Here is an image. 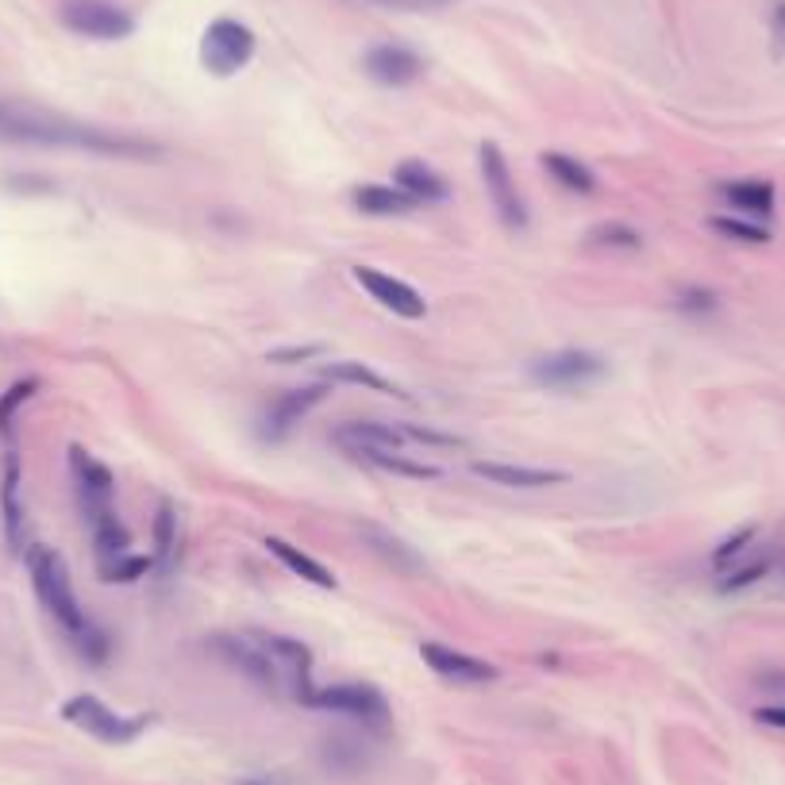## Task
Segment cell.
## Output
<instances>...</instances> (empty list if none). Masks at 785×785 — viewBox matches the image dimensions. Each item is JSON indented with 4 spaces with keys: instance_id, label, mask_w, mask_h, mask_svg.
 I'll use <instances>...</instances> for the list:
<instances>
[{
    "instance_id": "cell-16",
    "label": "cell",
    "mask_w": 785,
    "mask_h": 785,
    "mask_svg": "<svg viewBox=\"0 0 785 785\" xmlns=\"http://www.w3.org/2000/svg\"><path fill=\"white\" fill-rule=\"evenodd\" d=\"M20 485H24V470H20V455L9 450L4 455V478H0V516H4V540L16 555H24V500H20Z\"/></svg>"
},
{
    "instance_id": "cell-42",
    "label": "cell",
    "mask_w": 785,
    "mask_h": 785,
    "mask_svg": "<svg viewBox=\"0 0 785 785\" xmlns=\"http://www.w3.org/2000/svg\"><path fill=\"white\" fill-rule=\"evenodd\" d=\"M759 689H766V693H785V671H762Z\"/></svg>"
},
{
    "instance_id": "cell-12",
    "label": "cell",
    "mask_w": 785,
    "mask_h": 785,
    "mask_svg": "<svg viewBox=\"0 0 785 785\" xmlns=\"http://www.w3.org/2000/svg\"><path fill=\"white\" fill-rule=\"evenodd\" d=\"M354 281H359V286L366 289L382 309H389L392 316H401V319H424L427 316L424 297H420L409 281L374 270V266H354Z\"/></svg>"
},
{
    "instance_id": "cell-4",
    "label": "cell",
    "mask_w": 785,
    "mask_h": 785,
    "mask_svg": "<svg viewBox=\"0 0 785 785\" xmlns=\"http://www.w3.org/2000/svg\"><path fill=\"white\" fill-rule=\"evenodd\" d=\"M208 647H213V654L224 666L239 671L246 681H254L262 693L286 697V674H281L278 659H274V651L266 647L262 636H251V631H239V636H213Z\"/></svg>"
},
{
    "instance_id": "cell-18",
    "label": "cell",
    "mask_w": 785,
    "mask_h": 785,
    "mask_svg": "<svg viewBox=\"0 0 785 785\" xmlns=\"http://www.w3.org/2000/svg\"><path fill=\"white\" fill-rule=\"evenodd\" d=\"M392 178H397V189H404L416 205H439V201H447L450 196V181L443 178L439 170H432V166L416 162V158H409V162L397 166Z\"/></svg>"
},
{
    "instance_id": "cell-8",
    "label": "cell",
    "mask_w": 785,
    "mask_h": 785,
    "mask_svg": "<svg viewBox=\"0 0 785 785\" xmlns=\"http://www.w3.org/2000/svg\"><path fill=\"white\" fill-rule=\"evenodd\" d=\"M70 474H74L77 508H82L85 523L116 512V478L100 458H93L82 447H70Z\"/></svg>"
},
{
    "instance_id": "cell-34",
    "label": "cell",
    "mask_w": 785,
    "mask_h": 785,
    "mask_svg": "<svg viewBox=\"0 0 785 785\" xmlns=\"http://www.w3.org/2000/svg\"><path fill=\"white\" fill-rule=\"evenodd\" d=\"M751 540H754V528H739L736 535H728V540L716 547V555H712V566H716V570H724L732 558H739L747 547H751Z\"/></svg>"
},
{
    "instance_id": "cell-2",
    "label": "cell",
    "mask_w": 785,
    "mask_h": 785,
    "mask_svg": "<svg viewBox=\"0 0 785 785\" xmlns=\"http://www.w3.org/2000/svg\"><path fill=\"white\" fill-rule=\"evenodd\" d=\"M24 563H27V573H32V589L35 597H39V605L55 616V624L65 636H77V631L89 624V616L77 605L74 578H70L65 558L58 555L55 547H47V543H32V547L24 551Z\"/></svg>"
},
{
    "instance_id": "cell-31",
    "label": "cell",
    "mask_w": 785,
    "mask_h": 785,
    "mask_svg": "<svg viewBox=\"0 0 785 785\" xmlns=\"http://www.w3.org/2000/svg\"><path fill=\"white\" fill-rule=\"evenodd\" d=\"M35 392H39V382L35 377H24V382L9 385V389L0 392V435L9 439L12 435V424H16V412L24 409L27 401H32Z\"/></svg>"
},
{
    "instance_id": "cell-29",
    "label": "cell",
    "mask_w": 785,
    "mask_h": 785,
    "mask_svg": "<svg viewBox=\"0 0 785 785\" xmlns=\"http://www.w3.org/2000/svg\"><path fill=\"white\" fill-rule=\"evenodd\" d=\"M324 759H327V770H336V774H354V770L366 766V744H359V739H351V736H336L324 747Z\"/></svg>"
},
{
    "instance_id": "cell-9",
    "label": "cell",
    "mask_w": 785,
    "mask_h": 785,
    "mask_svg": "<svg viewBox=\"0 0 785 785\" xmlns=\"http://www.w3.org/2000/svg\"><path fill=\"white\" fill-rule=\"evenodd\" d=\"M478 166H482L485 193H490L500 224L512 231L523 228V224H528V208H523L520 193H516V181H512V170H508L505 150H500L497 143H482V147H478Z\"/></svg>"
},
{
    "instance_id": "cell-22",
    "label": "cell",
    "mask_w": 785,
    "mask_h": 785,
    "mask_svg": "<svg viewBox=\"0 0 785 785\" xmlns=\"http://www.w3.org/2000/svg\"><path fill=\"white\" fill-rule=\"evenodd\" d=\"M266 551H270L278 563H286L289 570L297 573V578H304V581H312V585H319V589H336V573L327 570L324 563H316L312 555H304L301 547H293V543H286V540H278V535H270L266 540Z\"/></svg>"
},
{
    "instance_id": "cell-15",
    "label": "cell",
    "mask_w": 785,
    "mask_h": 785,
    "mask_svg": "<svg viewBox=\"0 0 785 785\" xmlns=\"http://www.w3.org/2000/svg\"><path fill=\"white\" fill-rule=\"evenodd\" d=\"M331 439L351 458H362L370 455V450H401L404 443H409L401 427L382 424V420H347V424H339L336 432H331Z\"/></svg>"
},
{
    "instance_id": "cell-27",
    "label": "cell",
    "mask_w": 785,
    "mask_h": 785,
    "mask_svg": "<svg viewBox=\"0 0 785 785\" xmlns=\"http://www.w3.org/2000/svg\"><path fill=\"white\" fill-rule=\"evenodd\" d=\"M150 570H155V558H150V555H135V551H128V555H116V558H100V563H97L100 581H108V585H131V581L147 578Z\"/></svg>"
},
{
    "instance_id": "cell-17",
    "label": "cell",
    "mask_w": 785,
    "mask_h": 785,
    "mask_svg": "<svg viewBox=\"0 0 785 785\" xmlns=\"http://www.w3.org/2000/svg\"><path fill=\"white\" fill-rule=\"evenodd\" d=\"M478 478L493 485H505V490H547V485H566L570 474L566 470H543V467H512V462H482L478 458L474 467Z\"/></svg>"
},
{
    "instance_id": "cell-32",
    "label": "cell",
    "mask_w": 785,
    "mask_h": 785,
    "mask_svg": "<svg viewBox=\"0 0 785 785\" xmlns=\"http://www.w3.org/2000/svg\"><path fill=\"white\" fill-rule=\"evenodd\" d=\"M709 228L724 239H736V243H770V231L759 228L751 220H736V216H712Z\"/></svg>"
},
{
    "instance_id": "cell-43",
    "label": "cell",
    "mask_w": 785,
    "mask_h": 785,
    "mask_svg": "<svg viewBox=\"0 0 785 785\" xmlns=\"http://www.w3.org/2000/svg\"><path fill=\"white\" fill-rule=\"evenodd\" d=\"M243 785H274V782H266V777H246Z\"/></svg>"
},
{
    "instance_id": "cell-7",
    "label": "cell",
    "mask_w": 785,
    "mask_h": 785,
    "mask_svg": "<svg viewBox=\"0 0 785 785\" xmlns=\"http://www.w3.org/2000/svg\"><path fill=\"white\" fill-rule=\"evenodd\" d=\"M58 20L74 35H85V39H128L135 32V20L131 12H123L116 0H62L58 9Z\"/></svg>"
},
{
    "instance_id": "cell-39",
    "label": "cell",
    "mask_w": 785,
    "mask_h": 785,
    "mask_svg": "<svg viewBox=\"0 0 785 785\" xmlns=\"http://www.w3.org/2000/svg\"><path fill=\"white\" fill-rule=\"evenodd\" d=\"M770 39H774V55L785 58V0H777L770 12Z\"/></svg>"
},
{
    "instance_id": "cell-1",
    "label": "cell",
    "mask_w": 785,
    "mask_h": 785,
    "mask_svg": "<svg viewBox=\"0 0 785 785\" xmlns=\"http://www.w3.org/2000/svg\"><path fill=\"white\" fill-rule=\"evenodd\" d=\"M0 143H24V147H74V150H93V155H112V158H158L162 155V150L147 140H131V135H112V131L85 128V123L62 120V116L16 112V108H0Z\"/></svg>"
},
{
    "instance_id": "cell-38",
    "label": "cell",
    "mask_w": 785,
    "mask_h": 785,
    "mask_svg": "<svg viewBox=\"0 0 785 785\" xmlns=\"http://www.w3.org/2000/svg\"><path fill=\"white\" fill-rule=\"evenodd\" d=\"M370 4H382V9H397V12H432V9H447L450 0H370Z\"/></svg>"
},
{
    "instance_id": "cell-19",
    "label": "cell",
    "mask_w": 785,
    "mask_h": 785,
    "mask_svg": "<svg viewBox=\"0 0 785 785\" xmlns=\"http://www.w3.org/2000/svg\"><path fill=\"white\" fill-rule=\"evenodd\" d=\"M720 196L728 201L736 213L754 216V220H770L774 216V185L770 181H728L720 185Z\"/></svg>"
},
{
    "instance_id": "cell-11",
    "label": "cell",
    "mask_w": 785,
    "mask_h": 785,
    "mask_svg": "<svg viewBox=\"0 0 785 785\" xmlns=\"http://www.w3.org/2000/svg\"><path fill=\"white\" fill-rule=\"evenodd\" d=\"M327 397V385H304V389H289L281 392L278 401H270V409L262 412L258 420V435L266 443H281L319 401Z\"/></svg>"
},
{
    "instance_id": "cell-24",
    "label": "cell",
    "mask_w": 785,
    "mask_h": 785,
    "mask_svg": "<svg viewBox=\"0 0 785 785\" xmlns=\"http://www.w3.org/2000/svg\"><path fill=\"white\" fill-rule=\"evenodd\" d=\"M543 166H547L551 178H555L563 189H570V193L589 196L593 189H597V173L589 170L585 162H578L573 155H558V150H551V155H543Z\"/></svg>"
},
{
    "instance_id": "cell-35",
    "label": "cell",
    "mask_w": 785,
    "mask_h": 785,
    "mask_svg": "<svg viewBox=\"0 0 785 785\" xmlns=\"http://www.w3.org/2000/svg\"><path fill=\"white\" fill-rule=\"evenodd\" d=\"M766 570H770V563H766V558H759V563L744 566V570L728 573V578H720V593H736V589L754 585L759 578H766Z\"/></svg>"
},
{
    "instance_id": "cell-33",
    "label": "cell",
    "mask_w": 785,
    "mask_h": 785,
    "mask_svg": "<svg viewBox=\"0 0 785 785\" xmlns=\"http://www.w3.org/2000/svg\"><path fill=\"white\" fill-rule=\"evenodd\" d=\"M589 239L597 246H620V251H639L643 246V235H639L636 228H628V224L613 220V224H597V228L589 231Z\"/></svg>"
},
{
    "instance_id": "cell-37",
    "label": "cell",
    "mask_w": 785,
    "mask_h": 785,
    "mask_svg": "<svg viewBox=\"0 0 785 785\" xmlns=\"http://www.w3.org/2000/svg\"><path fill=\"white\" fill-rule=\"evenodd\" d=\"M316 354H324V347H319V343H309V347H281V351L266 354V362H278V366H293V362H309V359H316Z\"/></svg>"
},
{
    "instance_id": "cell-25",
    "label": "cell",
    "mask_w": 785,
    "mask_h": 785,
    "mask_svg": "<svg viewBox=\"0 0 785 785\" xmlns=\"http://www.w3.org/2000/svg\"><path fill=\"white\" fill-rule=\"evenodd\" d=\"M155 570L170 573L178 563V512H173V500H162L155 512Z\"/></svg>"
},
{
    "instance_id": "cell-41",
    "label": "cell",
    "mask_w": 785,
    "mask_h": 785,
    "mask_svg": "<svg viewBox=\"0 0 785 785\" xmlns=\"http://www.w3.org/2000/svg\"><path fill=\"white\" fill-rule=\"evenodd\" d=\"M678 304H681V309H689V312H697V309L709 312V309H716V297H712V293H697V289H693V293H686Z\"/></svg>"
},
{
    "instance_id": "cell-36",
    "label": "cell",
    "mask_w": 785,
    "mask_h": 785,
    "mask_svg": "<svg viewBox=\"0 0 785 785\" xmlns=\"http://www.w3.org/2000/svg\"><path fill=\"white\" fill-rule=\"evenodd\" d=\"M401 432H404V439H409V443H427V447H462V439H455V435H443V432H432V427L404 424Z\"/></svg>"
},
{
    "instance_id": "cell-23",
    "label": "cell",
    "mask_w": 785,
    "mask_h": 785,
    "mask_svg": "<svg viewBox=\"0 0 785 785\" xmlns=\"http://www.w3.org/2000/svg\"><path fill=\"white\" fill-rule=\"evenodd\" d=\"M362 535H366V543L374 547V555H382L385 563L392 566V570H401V573H420V570H424V558H420L404 540H397V535L385 532V528L362 523Z\"/></svg>"
},
{
    "instance_id": "cell-28",
    "label": "cell",
    "mask_w": 785,
    "mask_h": 785,
    "mask_svg": "<svg viewBox=\"0 0 785 785\" xmlns=\"http://www.w3.org/2000/svg\"><path fill=\"white\" fill-rule=\"evenodd\" d=\"M359 462H370L377 470H389V474H401V478H439V467H427V462H416V458L401 455V450H370L362 455Z\"/></svg>"
},
{
    "instance_id": "cell-10",
    "label": "cell",
    "mask_w": 785,
    "mask_h": 785,
    "mask_svg": "<svg viewBox=\"0 0 785 785\" xmlns=\"http://www.w3.org/2000/svg\"><path fill=\"white\" fill-rule=\"evenodd\" d=\"M608 374L605 359L589 351H558L547 354V359H535L532 362V377L547 389L558 392H570V389H585V385L601 382Z\"/></svg>"
},
{
    "instance_id": "cell-6",
    "label": "cell",
    "mask_w": 785,
    "mask_h": 785,
    "mask_svg": "<svg viewBox=\"0 0 785 785\" xmlns=\"http://www.w3.org/2000/svg\"><path fill=\"white\" fill-rule=\"evenodd\" d=\"M254 58V32L239 20H213L201 39V65L213 77H231L239 74Z\"/></svg>"
},
{
    "instance_id": "cell-3",
    "label": "cell",
    "mask_w": 785,
    "mask_h": 785,
    "mask_svg": "<svg viewBox=\"0 0 785 785\" xmlns=\"http://www.w3.org/2000/svg\"><path fill=\"white\" fill-rule=\"evenodd\" d=\"M309 709L319 712H336V716L354 720L362 732L370 736H385L392 728V709L385 701V693L370 681H343V686H324V689H312Z\"/></svg>"
},
{
    "instance_id": "cell-40",
    "label": "cell",
    "mask_w": 785,
    "mask_h": 785,
    "mask_svg": "<svg viewBox=\"0 0 785 785\" xmlns=\"http://www.w3.org/2000/svg\"><path fill=\"white\" fill-rule=\"evenodd\" d=\"M754 720H759V724H766V728L785 732V704H762V709L754 712Z\"/></svg>"
},
{
    "instance_id": "cell-14",
    "label": "cell",
    "mask_w": 785,
    "mask_h": 785,
    "mask_svg": "<svg viewBox=\"0 0 785 785\" xmlns=\"http://www.w3.org/2000/svg\"><path fill=\"white\" fill-rule=\"evenodd\" d=\"M362 70H366L377 85H385V89H404V85H412L424 74V62H420L416 50L397 47V43H382V47L366 50Z\"/></svg>"
},
{
    "instance_id": "cell-13",
    "label": "cell",
    "mask_w": 785,
    "mask_h": 785,
    "mask_svg": "<svg viewBox=\"0 0 785 785\" xmlns=\"http://www.w3.org/2000/svg\"><path fill=\"white\" fill-rule=\"evenodd\" d=\"M420 659L427 663V671H435L443 681H455V686H485V681H497V666L474 659L467 651H455L447 643H424L420 647Z\"/></svg>"
},
{
    "instance_id": "cell-20",
    "label": "cell",
    "mask_w": 785,
    "mask_h": 785,
    "mask_svg": "<svg viewBox=\"0 0 785 785\" xmlns=\"http://www.w3.org/2000/svg\"><path fill=\"white\" fill-rule=\"evenodd\" d=\"M324 382H331V385H362V389H370V392H385V397H401V401H409V392H401V385H392L389 377H382V374H374L370 366H362V362H354V359H343V362H327L324 370Z\"/></svg>"
},
{
    "instance_id": "cell-26",
    "label": "cell",
    "mask_w": 785,
    "mask_h": 785,
    "mask_svg": "<svg viewBox=\"0 0 785 785\" xmlns=\"http://www.w3.org/2000/svg\"><path fill=\"white\" fill-rule=\"evenodd\" d=\"M89 532H93V547H97V563H100V558H116V555H128V551H131L128 523H123L116 512L93 520Z\"/></svg>"
},
{
    "instance_id": "cell-5",
    "label": "cell",
    "mask_w": 785,
    "mask_h": 785,
    "mask_svg": "<svg viewBox=\"0 0 785 785\" xmlns=\"http://www.w3.org/2000/svg\"><path fill=\"white\" fill-rule=\"evenodd\" d=\"M62 720L65 724H74V728H82L85 736L100 739V744H112V747H123L131 744V739H140L143 732L155 724V716H120V712H112L105 701H97V697L82 693V697H70V701L62 704Z\"/></svg>"
},
{
    "instance_id": "cell-30",
    "label": "cell",
    "mask_w": 785,
    "mask_h": 785,
    "mask_svg": "<svg viewBox=\"0 0 785 785\" xmlns=\"http://www.w3.org/2000/svg\"><path fill=\"white\" fill-rule=\"evenodd\" d=\"M70 643H74V651L82 654V663H89V666H105L108 654H112V636L93 620L85 624L77 636H70Z\"/></svg>"
},
{
    "instance_id": "cell-21",
    "label": "cell",
    "mask_w": 785,
    "mask_h": 785,
    "mask_svg": "<svg viewBox=\"0 0 785 785\" xmlns=\"http://www.w3.org/2000/svg\"><path fill=\"white\" fill-rule=\"evenodd\" d=\"M354 208L366 216H409L416 213V201H412L404 189L392 185H359L354 189Z\"/></svg>"
}]
</instances>
